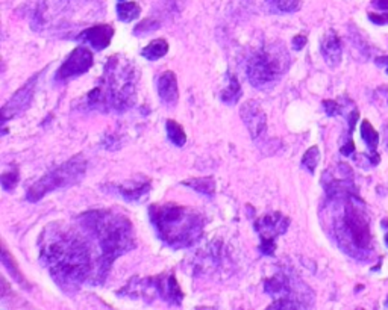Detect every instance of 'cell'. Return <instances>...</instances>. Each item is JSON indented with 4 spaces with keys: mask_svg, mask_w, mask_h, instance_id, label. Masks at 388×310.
Here are the masks:
<instances>
[{
    "mask_svg": "<svg viewBox=\"0 0 388 310\" xmlns=\"http://www.w3.org/2000/svg\"><path fill=\"white\" fill-rule=\"evenodd\" d=\"M40 261L66 294H76L84 283L99 285V253L84 230L50 222L40 236Z\"/></svg>",
    "mask_w": 388,
    "mask_h": 310,
    "instance_id": "cell-1",
    "label": "cell"
},
{
    "mask_svg": "<svg viewBox=\"0 0 388 310\" xmlns=\"http://www.w3.org/2000/svg\"><path fill=\"white\" fill-rule=\"evenodd\" d=\"M77 226L87 235L99 253V285L105 282L117 257L135 248V230L131 220L111 209L88 211L77 216Z\"/></svg>",
    "mask_w": 388,
    "mask_h": 310,
    "instance_id": "cell-2",
    "label": "cell"
},
{
    "mask_svg": "<svg viewBox=\"0 0 388 310\" xmlns=\"http://www.w3.org/2000/svg\"><path fill=\"white\" fill-rule=\"evenodd\" d=\"M140 70L123 55H114L105 64L104 76L84 100L82 109L125 112L136 102Z\"/></svg>",
    "mask_w": 388,
    "mask_h": 310,
    "instance_id": "cell-3",
    "label": "cell"
},
{
    "mask_svg": "<svg viewBox=\"0 0 388 310\" xmlns=\"http://www.w3.org/2000/svg\"><path fill=\"white\" fill-rule=\"evenodd\" d=\"M332 214V232L340 248L354 259H367L373 253L370 215L356 192L326 197Z\"/></svg>",
    "mask_w": 388,
    "mask_h": 310,
    "instance_id": "cell-4",
    "label": "cell"
},
{
    "mask_svg": "<svg viewBox=\"0 0 388 310\" xmlns=\"http://www.w3.org/2000/svg\"><path fill=\"white\" fill-rule=\"evenodd\" d=\"M149 218L156 236L170 248L193 247L204 235L205 218L196 209L176 203H155L149 207Z\"/></svg>",
    "mask_w": 388,
    "mask_h": 310,
    "instance_id": "cell-5",
    "label": "cell"
},
{
    "mask_svg": "<svg viewBox=\"0 0 388 310\" xmlns=\"http://www.w3.org/2000/svg\"><path fill=\"white\" fill-rule=\"evenodd\" d=\"M290 66L291 56L282 42H269L249 57L246 73L250 85L269 91L285 76Z\"/></svg>",
    "mask_w": 388,
    "mask_h": 310,
    "instance_id": "cell-6",
    "label": "cell"
},
{
    "mask_svg": "<svg viewBox=\"0 0 388 310\" xmlns=\"http://www.w3.org/2000/svg\"><path fill=\"white\" fill-rule=\"evenodd\" d=\"M87 165L88 164L84 155L70 157L69 161L61 164L60 167L50 170L38 182H35L27 191L26 200L31 201V203H37L50 192L77 185L85 177Z\"/></svg>",
    "mask_w": 388,
    "mask_h": 310,
    "instance_id": "cell-7",
    "label": "cell"
},
{
    "mask_svg": "<svg viewBox=\"0 0 388 310\" xmlns=\"http://www.w3.org/2000/svg\"><path fill=\"white\" fill-rule=\"evenodd\" d=\"M264 291L276 298L269 309H311L314 305L310 287L287 274H276L265 280Z\"/></svg>",
    "mask_w": 388,
    "mask_h": 310,
    "instance_id": "cell-8",
    "label": "cell"
},
{
    "mask_svg": "<svg viewBox=\"0 0 388 310\" xmlns=\"http://www.w3.org/2000/svg\"><path fill=\"white\" fill-rule=\"evenodd\" d=\"M254 227L261 237L260 250L264 255L273 256L276 250V237L282 236L290 227V218L281 212L265 214L254 222Z\"/></svg>",
    "mask_w": 388,
    "mask_h": 310,
    "instance_id": "cell-9",
    "label": "cell"
},
{
    "mask_svg": "<svg viewBox=\"0 0 388 310\" xmlns=\"http://www.w3.org/2000/svg\"><path fill=\"white\" fill-rule=\"evenodd\" d=\"M71 0H40L34 16V31L43 29H60L66 25V14L70 10Z\"/></svg>",
    "mask_w": 388,
    "mask_h": 310,
    "instance_id": "cell-10",
    "label": "cell"
},
{
    "mask_svg": "<svg viewBox=\"0 0 388 310\" xmlns=\"http://www.w3.org/2000/svg\"><path fill=\"white\" fill-rule=\"evenodd\" d=\"M93 62H95V56H93L91 50L87 46H79L73 52H70L62 66L56 71L55 81L66 83L71 79L82 76L93 67Z\"/></svg>",
    "mask_w": 388,
    "mask_h": 310,
    "instance_id": "cell-11",
    "label": "cell"
},
{
    "mask_svg": "<svg viewBox=\"0 0 388 310\" xmlns=\"http://www.w3.org/2000/svg\"><path fill=\"white\" fill-rule=\"evenodd\" d=\"M45 73V70H41L40 73L34 75L29 81H27L21 88L14 94L8 102H6L2 107V125L5 126L6 121H10L12 118L19 117V115L23 114L27 107L31 106L32 99L35 96V90H37V83L40 81V76Z\"/></svg>",
    "mask_w": 388,
    "mask_h": 310,
    "instance_id": "cell-12",
    "label": "cell"
},
{
    "mask_svg": "<svg viewBox=\"0 0 388 310\" xmlns=\"http://www.w3.org/2000/svg\"><path fill=\"white\" fill-rule=\"evenodd\" d=\"M150 289L155 292L156 297L167 302L169 306L179 307L184 301V292L179 287L178 280L173 272H162L160 276L145 279Z\"/></svg>",
    "mask_w": 388,
    "mask_h": 310,
    "instance_id": "cell-13",
    "label": "cell"
},
{
    "mask_svg": "<svg viewBox=\"0 0 388 310\" xmlns=\"http://www.w3.org/2000/svg\"><path fill=\"white\" fill-rule=\"evenodd\" d=\"M240 114L252 140L260 138L267 129V115H265L263 106L256 100H247L246 103H243Z\"/></svg>",
    "mask_w": 388,
    "mask_h": 310,
    "instance_id": "cell-14",
    "label": "cell"
},
{
    "mask_svg": "<svg viewBox=\"0 0 388 310\" xmlns=\"http://www.w3.org/2000/svg\"><path fill=\"white\" fill-rule=\"evenodd\" d=\"M114 37V27L111 25H97L88 29H84L81 34L76 35L77 41L87 42L95 50H105L111 44Z\"/></svg>",
    "mask_w": 388,
    "mask_h": 310,
    "instance_id": "cell-15",
    "label": "cell"
},
{
    "mask_svg": "<svg viewBox=\"0 0 388 310\" xmlns=\"http://www.w3.org/2000/svg\"><path fill=\"white\" fill-rule=\"evenodd\" d=\"M320 52L323 60L328 64L329 67H339L343 57V47H341V40L335 31H328L320 41Z\"/></svg>",
    "mask_w": 388,
    "mask_h": 310,
    "instance_id": "cell-16",
    "label": "cell"
},
{
    "mask_svg": "<svg viewBox=\"0 0 388 310\" xmlns=\"http://www.w3.org/2000/svg\"><path fill=\"white\" fill-rule=\"evenodd\" d=\"M158 96H160L162 105L167 107H175L178 105L179 88L175 71L167 70L158 77Z\"/></svg>",
    "mask_w": 388,
    "mask_h": 310,
    "instance_id": "cell-17",
    "label": "cell"
},
{
    "mask_svg": "<svg viewBox=\"0 0 388 310\" xmlns=\"http://www.w3.org/2000/svg\"><path fill=\"white\" fill-rule=\"evenodd\" d=\"M116 188L120 192V196L126 201H140L143 197H146L150 191V180H128V182L120 183Z\"/></svg>",
    "mask_w": 388,
    "mask_h": 310,
    "instance_id": "cell-18",
    "label": "cell"
},
{
    "mask_svg": "<svg viewBox=\"0 0 388 310\" xmlns=\"http://www.w3.org/2000/svg\"><path fill=\"white\" fill-rule=\"evenodd\" d=\"M361 138L365 142V146L369 148V155L373 157H379L376 153L378 144H379V133L376 132V129L372 126V122L369 120H363L361 122Z\"/></svg>",
    "mask_w": 388,
    "mask_h": 310,
    "instance_id": "cell-19",
    "label": "cell"
},
{
    "mask_svg": "<svg viewBox=\"0 0 388 310\" xmlns=\"http://www.w3.org/2000/svg\"><path fill=\"white\" fill-rule=\"evenodd\" d=\"M241 96H243V90H241L239 79H237L234 75H229L228 86L223 91H221V94H220L221 102L226 105H235L240 102Z\"/></svg>",
    "mask_w": 388,
    "mask_h": 310,
    "instance_id": "cell-20",
    "label": "cell"
},
{
    "mask_svg": "<svg viewBox=\"0 0 388 310\" xmlns=\"http://www.w3.org/2000/svg\"><path fill=\"white\" fill-rule=\"evenodd\" d=\"M169 49H170V46H169L167 41H165L164 38H158V40L150 41L149 44L145 49H143L141 55L149 61H158V60H161V57L167 55Z\"/></svg>",
    "mask_w": 388,
    "mask_h": 310,
    "instance_id": "cell-21",
    "label": "cell"
},
{
    "mask_svg": "<svg viewBox=\"0 0 388 310\" xmlns=\"http://www.w3.org/2000/svg\"><path fill=\"white\" fill-rule=\"evenodd\" d=\"M184 185L208 197H214V194H215V180L213 177L189 179V180H185Z\"/></svg>",
    "mask_w": 388,
    "mask_h": 310,
    "instance_id": "cell-22",
    "label": "cell"
},
{
    "mask_svg": "<svg viewBox=\"0 0 388 310\" xmlns=\"http://www.w3.org/2000/svg\"><path fill=\"white\" fill-rule=\"evenodd\" d=\"M2 263H3L5 268L10 271V274L12 276V279L16 280V282H19L21 286L26 285V279L23 277V274L20 272V268L16 263V259H14V256L10 253L5 244L2 247Z\"/></svg>",
    "mask_w": 388,
    "mask_h": 310,
    "instance_id": "cell-23",
    "label": "cell"
},
{
    "mask_svg": "<svg viewBox=\"0 0 388 310\" xmlns=\"http://www.w3.org/2000/svg\"><path fill=\"white\" fill-rule=\"evenodd\" d=\"M265 2L275 14H293L298 12L302 6V0H265Z\"/></svg>",
    "mask_w": 388,
    "mask_h": 310,
    "instance_id": "cell-24",
    "label": "cell"
},
{
    "mask_svg": "<svg viewBox=\"0 0 388 310\" xmlns=\"http://www.w3.org/2000/svg\"><path fill=\"white\" fill-rule=\"evenodd\" d=\"M165 129H167V136L169 140L175 144L176 147H184L186 142V133L184 127L179 125L175 120H167L165 121Z\"/></svg>",
    "mask_w": 388,
    "mask_h": 310,
    "instance_id": "cell-25",
    "label": "cell"
},
{
    "mask_svg": "<svg viewBox=\"0 0 388 310\" xmlns=\"http://www.w3.org/2000/svg\"><path fill=\"white\" fill-rule=\"evenodd\" d=\"M140 14H141V8L138 6V3L135 2H121L117 5L119 20L125 21V23H129V21L138 18Z\"/></svg>",
    "mask_w": 388,
    "mask_h": 310,
    "instance_id": "cell-26",
    "label": "cell"
},
{
    "mask_svg": "<svg viewBox=\"0 0 388 310\" xmlns=\"http://www.w3.org/2000/svg\"><path fill=\"white\" fill-rule=\"evenodd\" d=\"M320 161V150L317 146H313L306 150V153L302 157V167H304L310 175H314Z\"/></svg>",
    "mask_w": 388,
    "mask_h": 310,
    "instance_id": "cell-27",
    "label": "cell"
},
{
    "mask_svg": "<svg viewBox=\"0 0 388 310\" xmlns=\"http://www.w3.org/2000/svg\"><path fill=\"white\" fill-rule=\"evenodd\" d=\"M161 26V20L156 17H149L146 20H143L140 25H136L134 29V34L136 37H145V35H149L150 32L156 31L158 27Z\"/></svg>",
    "mask_w": 388,
    "mask_h": 310,
    "instance_id": "cell-28",
    "label": "cell"
},
{
    "mask_svg": "<svg viewBox=\"0 0 388 310\" xmlns=\"http://www.w3.org/2000/svg\"><path fill=\"white\" fill-rule=\"evenodd\" d=\"M19 183V170L14 168V171H5L2 175V185L5 191H12Z\"/></svg>",
    "mask_w": 388,
    "mask_h": 310,
    "instance_id": "cell-29",
    "label": "cell"
},
{
    "mask_svg": "<svg viewBox=\"0 0 388 310\" xmlns=\"http://www.w3.org/2000/svg\"><path fill=\"white\" fill-rule=\"evenodd\" d=\"M323 106H325V111H326V114L329 115V117L339 115L343 111L341 105L339 102H334V100H325V102H323Z\"/></svg>",
    "mask_w": 388,
    "mask_h": 310,
    "instance_id": "cell-30",
    "label": "cell"
},
{
    "mask_svg": "<svg viewBox=\"0 0 388 310\" xmlns=\"http://www.w3.org/2000/svg\"><path fill=\"white\" fill-rule=\"evenodd\" d=\"M291 46H293L294 52H300V50L306 46L305 35H296V37H294L293 41H291Z\"/></svg>",
    "mask_w": 388,
    "mask_h": 310,
    "instance_id": "cell-31",
    "label": "cell"
},
{
    "mask_svg": "<svg viewBox=\"0 0 388 310\" xmlns=\"http://www.w3.org/2000/svg\"><path fill=\"white\" fill-rule=\"evenodd\" d=\"M369 20L375 25H388V14H369Z\"/></svg>",
    "mask_w": 388,
    "mask_h": 310,
    "instance_id": "cell-32",
    "label": "cell"
},
{
    "mask_svg": "<svg viewBox=\"0 0 388 310\" xmlns=\"http://www.w3.org/2000/svg\"><path fill=\"white\" fill-rule=\"evenodd\" d=\"M354 151H355V144H354V141H352L350 138H348V142L344 144V146L341 147V155L350 156L352 153H354Z\"/></svg>",
    "mask_w": 388,
    "mask_h": 310,
    "instance_id": "cell-33",
    "label": "cell"
},
{
    "mask_svg": "<svg viewBox=\"0 0 388 310\" xmlns=\"http://www.w3.org/2000/svg\"><path fill=\"white\" fill-rule=\"evenodd\" d=\"M372 6L379 11H388V0H372Z\"/></svg>",
    "mask_w": 388,
    "mask_h": 310,
    "instance_id": "cell-34",
    "label": "cell"
},
{
    "mask_svg": "<svg viewBox=\"0 0 388 310\" xmlns=\"http://www.w3.org/2000/svg\"><path fill=\"white\" fill-rule=\"evenodd\" d=\"M379 67H385L387 70V75H388V56H383V57H376V61H375Z\"/></svg>",
    "mask_w": 388,
    "mask_h": 310,
    "instance_id": "cell-35",
    "label": "cell"
},
{
    "mask_svg": "<svg viewBox=\"0 0 388 310\" xmlns=\"http://www.w3.org/2000/svg\"><path fill=\"white\" fill-rule=\"evenodd\" d=\"M383 131H384V146L387 147V150H388V120L384 122V126H383Z\"/></svg>",
    "mask_w": 388,
    "mask_h": 310,
    "instance_id": "cell-36",
    "label": "cell"
},
{
    "mask_svg": "<svg viewBox=\"0 0 388 310\" xmlns=\"http://www.w3.org/2000/svg\"><path fill=\"white\" fill-rule=\"evenodd\" d=\"M384 241H385V244H387V247H388V233L384 236Z\"/></svg>",
    "mask_w": 388,
    "mask_h": 310,
    "instance_id": "cell-37",
    "label": "cell"
},
{
    "mask_svg": "<svg viewBox=\"0 0 388 310\" xmlns=\"http://www.w3.org/2000/svg\"><path fill=\"white\" fill-rule=\"evenodd\" d=\"M385 306H387V307H388V298H387V300H385Z\"/></svg>",
    "mask_w": 388,
    "mask_h": 310,
    "instance_id": "cell-38",
    "label": "cell"
},
{
    "mask_svg": "<svg viewBox=\"0 0 388 310\" xmlns=\"http://www.w3.org/2000/svg\"><path fill=\"white\" fill-rule=\"evenodd\" d=\"M121 2H125V0H121Z\"/></svg>",
    "mask_w": 388,
    "mask_h": 310,
    "instance_id": "cell-39",
    "label": "cell"
}]
</instances>
